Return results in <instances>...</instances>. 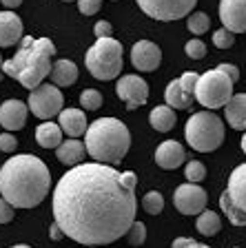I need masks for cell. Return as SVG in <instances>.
<instances>
[{"label": "cell", "instance_id": "obj_18", "mask_svg": "<svg viewBox=\"0 0 246 248\" xmlns=\"http://www.w3.org/2000/svg\"><path fill=\"white\" fill-rule=\"evenodd\" d=\"M226 122L235 131H246V93H235L226 102Z\"/></svg>", "mask_w": 246, "mask_h": 248}, {"label": "cell", "instance_id": "obj_2", "mask_svg": "<svg viewBox=\"0 0 246 248\" xmlns=\"http://www.w3.org/2000/svg\"><path fill=\"white\" fill-rule=\"evenodd\" d=\"M51 173L36 155H14L0 169V195L16 208L38 206L49 193Z\"/></svg>", "mask_w": 246, "mask_h": 248}, {"label": "cell", "instance_id": "obj_25", "mask_svg": "<svg viewBox=\"0 0 246 248\" xmlns=\"http://www.w3.org/2000/svg\"><path fill=\"white\" fill-rule=\"evenodd\" d=\"M220 206L233 226H246V211H242L235 202H233V197L229 195V191H224L220 195Z\"/></svg>", "mask_w": 246, "mask_h": 248}, {"label": "cell", "instance_id": "obj_1", "mask_svg": "<svg viewBox=\"0 0 246 248\" xmlns=\"http://www.w3.org/2000/svg\"><path fill=\"white\" fill-rule=\"evenodd\" d=\"M133 170H115L104 162L76 164L53 191V222L82 246H104L127 235L135 222Z\"/></svg>", "mask_w": 246, "mask_h": 248}, {"label": "cell", "instance_id": "obj_30", "mask_svg": "<svg viewBox=\"0 0 246 248\" xmlns=\"http://www.w3.org/2000/svg\"><path fill=\"white\" fill-rule=\"evenodd\" d=\"M184 175H186V180L189 182H202L206 177V166L202 164L200 160H191V162H186V166H184Z\"/></svg>", "mask_w": 246, "mask_h": 248}, {"label": "cell", "instance_id": "obj_27", "mask_svg": "<svg viewBox=\"0 0 246 248\" xmlns=\"http://www.w3.org/2000/svg\"><path fill=\"white\" fill-rule=\"evenodd\" d=\"M142 208L149 213V215H160V213L164 211V197H162V193L149 191L147 195L142 197Z\"/></svg>", "mask_w": 246, "mask_h": 248}, {"label": "cell", "instance_id": "obj_47", "mask_svg": "<svg viewBox=\"0 0 246 248\" xmlns=\"http://www.w3.org/2000/svg\"><path fill=\"white\" fill-rule=\"evenodd\" d=\"M67 2H71V0H67Z\"/></svg>", "mask_w": 246, "mask_h": 248}, {"label": "cell", "instance_id": "obj_26", "mask_svg": "<svg viewBox=\"0 0 246 248\" xmlns=\"http://www.w3.org/2000/svg\"><path fill=\"white\" fill-rule=\"evenodd\" d=\"M195 226H197V232H202V235H206V237H213V235L220 232L222 219H220V215L213 213V211H202L200 215H197Z\"/></svg>", "mask_w": 246, "mask_h": 248}, {"label": "cell", "instance_id": "obj_20", "mask_svg": "<svg viewBox=\"0 0 246 248\" xmlns=\"http://www.w3.org/2000/svg\"><path fill=\"white\" fill-rule=\"evenodd\" d=\"M226 191H229V195L233 197V202H235L237 206H240L242 211H246V162L240 164L231 173Z\"/></svg>", "mask_w": 246, "mask_h": 248}, {"label": "cell", "instance_id": "obj_5", "mask_svg": "<svg viewBox=\"0 0 246 248\" xmlns=\"http://www.w3.org/2000/svg\"><path fill=\"white\" fill-rule=\"evenodd\" d=\"M184 138L191 149L200 151V153H211V151L220 149V144L224 142V122L220 115L211 113V111L193 113L186 120Z\"/></svg>", "mask_w": 246, "mask_h": 248}, {"label": "cell", "instance_id": "obj_11", "mask_svg": "<svg viewBox=\"0 0 246 248\" xmlns=\"http://www.w3.org/2000/svg\"><path fill=\"white\" fill-rule=\"evenodd\" d=\"M115 93H118L120 100L127 102L129 111H133V108L147 104V100H149V84L144 82L140 76L129 73V76H122L118 80V84H115Z\"/></svg>", "mask_w": 246, "mask_h": 248}, {"label": "cell", "instance_id": "obj_35", "mask_svg": "<svg viewBox=\"0 0 246 248\" xmlns=\"http://www.w3.org/2000/svg\"><path fill=\"white\" fill-rule=\"evenodd\" d=\"M102 7V0H78V9L82 16H96Z\"/></svg>", "mask_w": 246, "mask_h": 248}, {"label": "cell", "instance_id": "obj_17", "mask_svg": "<svg viewBox=\"0 0 246 248\" xmlns=\"http://www.w3.org/2000/svg\"><path fill=\"white\" fill-rule=\"evenodd\" d=\"M58 124H60L62 131L69 138H78V135L87 133V129H89L82 108H62L60 113H58Z\"/></svg>", "mask_w": 246, "mask_h": 248}, {"label": "cell", "instance_id": "obj_23", "mask_svg": "<svg viewBox=\"0 0 246 248\" xmlns=\"http://www.w3.org/2000/svg\"><path fill=\"white\" fill-rule=\"evenodd\" d=\"M149 122H151V126H153L155 131H160V133H166V131H171L175 126V122H178V115H175L173 107H169V104H162V107H155L153 111L149 113Z\"/></svg>", "mask_w": 246, "mask_h": 248}, {"label": "cell", "instance_id": "obj_16", "mask_svg": "<svg viewBox=\"0 0 246 248\" xmlns=\"http://www.w3.org/2000/svg\"><path fill=\"white\" fill-rule=\"evenodd\" d=\"M22 40V20L14 11H0V46H14Z\"/></svg>", "mask_w": 246, "mask_h": 248}, {"label": "cell", "instance_id": "obj_37", "mask_svg": "<svg viewBox=\"0 0 246 248\" xmlns=\"http://www.w3.org/2000/svg\"><path fill=\"white\" fill-rule=\"evenodd\" d=\"M14 204L5 200V197H0V224H9L14 219Z\"/></svg>", "mask_w": 246, "mask_h": 248}, {"label": "cell", "instance_id": "obj_4", "mask_svg": "<svg viewBox=\"0 0 246 248\" xmlns=\"http://www.w3.org/2000/svg\"><path fill=\"white\" fill-rule=\"evenodd\" d=\"M84 146H87V153L96 162L113 164V162H120L129 153L131 133L120 120L100 118L93 124H89L87 133H84Z\"/></svg>", "mask_w": 246, "mask_h": 248}, {"label": "cell", "instance_id": "obj_12", "mask_svg": "<svg viewBox=\"0 0 246 248\" xmlns=\"http://www.w3.org/2000/svg\"><path fill=\"white\" fill-rule=\"evenodd\" d=\"M162 62V51L160 46L151 40H140L131 49V64L138 71H155Z\"/></svg>", "mask_w": 246, "mask_h": 248}, {"label": "cell", "instance_id": "obj_9", "mask_svg": "<svg viewBox=\"0 0 246 248\" xmlns=\"http://www.w3.org/2000/svg\"><path fill=\"white\" fill-rule=\"evenodd\" d=\"M138 5L144 14L155 20L171 22L189 16L191 9L197 5V0H138Z\"/></svg>", "mask_w": 246, "mask_h": 248}, {"label": "cell", "instance_id": "obj_8", "mask_svg": "<svg viewBox=\"0 0 246 248\" xmlns=\"http://www.w3.org/2000/svg\"><path fill=\"white\" fill-rule=\"evenodd\" d=\"M29 108L31 113L40 120H51L53 115H58L65 107V98H62V91L58 84H49L42 82L36 89L29 91Z\"/></svg>", "mask_w": 246, "mask_h": 248}, {"label": "cell", "instance_id": "obj_44", "mask_svg": "<svg viewBox=\"0 0 246 248\" xmlns=\"http://www.w3.org/2000/svg\"><path fill=\"white\" fill-rule=\"evenodd\" d=\"M11 248H31V246H27V244H16V246H11Z\"/></svg>", "mask_w": 246, "mask_h": 248}, {"label": "cell", "instance_id": "obj_34", "mask_svg": "<svg viewBox=\"0 0 246 248\" xmlns=\"http://www.w3.org/2000/svg\"><path fill=\"white\" fill-rule=\"evenodd\" d=\"M197 80H200V73L186 71V73H182V78H180V84L184 87V91H186V93L195 95V87H197Z\"/></svg>", "mask_w": 246, "mask_h": 248}, {"label": "cell", "instance_id": "obj_21", "mask_svg": "<svg viewBox=\"0 0 246 248\" xmlns=\"http://www.w3.org/2000/svg\"><path fill=\"white\" fill-rule=\"evenodd\" d=\"M62 126L60 124H53L51 120H45L36 129V142L42 149H58L62 144Z\"/></svg>", "mask_w": 246, "mask_h": 248}, {"label": "cell", "instance_id": "obj_6", "mask_svg": "<svg viewBox=\"0 0 246 248\" xmlns=\"http://www.w3.org/2000/svg\"><path fill=\"white\" fill-rule=\"evenodd\" d=\"M89 73L96 80H113L122 73V45L115 38H98L84 56Z\"/></svg>", "mask_w": 246, "mask_h": 248}, {"label": "cell", "instance_id": "obj_7", "mask_svg": "<svg viewBox=\"0 0 246 248\" xmlns=\"http://www.w3.org/2000/svg\"><path fill=\"white\" fill-rule=\"evenodd\" d=\"M233 80L222 69H211L202 73L195 87V100L204 108H220L233 98Z\"/></svg>", "mask_w": 246, "mask_h": 248}, {"label": "cell", "instance_id": "obj_3", "mask_svg": "<svg viewBox=\"0 0 246 248\" xmlns=\"http://www.w3.org/2000/svg\"><path fill=\"white\" fill-rule=\"evenodd\" d=\"M56 45L49 38H22V46L14 58L2 62V73L16 78L25 89H36L51 73Z\"/></svg>", "mask_w": 246, "mask_h": 248}, {"label": "cell", "instance_id": "obj_13", "mask_svg": "<svg viewBox=\"0 0 246 248\" xmlns=\"http://www.w3.org/2000/svg\"><path fill=\"white\" fill-rule=\"evenodd\" d=\"M220 20L233 33L246 31V0H220Z\"/></svg>", "mask_w": 246, "mask_h": 248}, {"label": "cell", "instance_id": "obj_45", "mask_svg": "<svg viewBox=\"0 0 246 248\" xmlns=\"http://www.w3.org/2000/svg\"><path fill=\"white\" fill-rule=\"evenodd\" d=\"M0 69H2V58H0Z\"/></svg>", "mask_w": 246, "mask_h": 248}, {"label": "cell", "instance_id": "obj_38", "mask_svg": "<svg viewBox=\"0 0 246 248\" xmlns=\"http://www.w3.org/2000/svg\"><path fill=\"white\" fill-rule=\"evenodd\" d=\"M93 33H96V38H109V36H113V27H111V22H107V20H98V22H96V27H93Z\"/></svg>", "mask_w": 246, "mask_h": 248}, {"label": "cell", "instance_id": "obj_19", "mask_svg": "<svg viewBox=\"0 0 246 248\" xmlns=\"http://www.w3.org/2000/svg\"><path fill=\"white\" fill-rule=\"evenodd\" d=\"M84 153H87V146H84V142H78L76 138L65 140V142H62V144L56 149L58 162H62V164H67V166H76L78 162H82Z\"/></svg>", "mask_w": 246, "mask_h": 248}, {"label": "cell", "instance_id": "obj_42", "mask_svg": "<svg viewBox=\"0 0 246 248\" xmlns=\"http://www.w3.org/2000/svg\"><path fill=\"white\" fill-rule=\"evenodd\" d=\"M2 5L7 7V9H16V7H20L22 5V0H0Z\"/></svg>", "mask_w": 246, "mask_h": 248}, {"label": "cell", "instance_id": "obj_29", "mask_svg": "<svg viewBox=\"0 0 246 248\" xmlns=\"http://www.w3.org/2000/svg\"><path fill=\"white\" fill-rule=\"evenodd\" d=\"M80 104L87 111H96V108L102 107V93L96 91V89H84L80 93Z\"/></svg>", "mask_w": 246, "mask_h": 248}, {"label": "cell", "instance_id": "obj_15", "mask_svg": "<svg viewBox=\"0 0 246 248\" xmlns=\"http://www.w3.org/2000/svg\"><path fill=\"white\" fill-rule=\"evenodd\" d=\"M186 162V151L184 146L175 142V140H166L158 146L155 151V164L164 170H173L178 166H182Z\"/></svg>", "mask_w": 246, "mask_h": 248}, {"label": "cell", "instance_id": "obj_33", "mask_svg": "<svg viewBox=\"0 0 246 248\" xmlns=\"http://www.w3.org/2000/svg\"><path fill=\"white\" fill-rule=\"evenodd\" d=\"M184 51L189 58H193V60H202V58L206 56V45L202 40H197V38H193V40L186 42Z\"/></svg>", "mask_w": 246, "mask_h": 248}, {"label": "cell", "instance_id": "obj_14", "mask_svg": "<svg viewBox=\"0 0 246 248\" xmlns=\"http://www.w3.org/2000/svg\"><path fill=\"white\" fill-rule=\"evenodd\" d=\"M27 113H29V104L20 102V100H5L0 104V126L7 131L25 129Z\"/></svg>", "mask_w": 246, "mask_h": 248}, {"label": "cell", "instance_id": "obj_46", "mask_svg": "<svg viewBox=\"0 0 246 248\" xmlns=\"http://www.w3.org/2000/svg\"><path fill=\"white\" fill-rule=\"evenodd\" d=\"M84 248H96V246H84Z\"/></svg>", "mask_w": 246, "mask_h": 248}, {"label": "cell", "instance_id": "obj_41", "mask_svg": "<svg viewBox=\"0 0 246 248\" xmlns=\"http://www.w3.org/2000/svg\"><path fill=\"white\" fill-rule=\"evenodd\" d=\"M49 232H51V239H53V242H60V239L65 237V231L60 228V224H58V222L51 224V231H49Z\"/></svg>", "mask_w": 246, "mask_h": 248}, {"label": "cell", "instance_id": "obj_43", "mask_svg": "<svg viewBox=\"0 0 246 248\" xmlns=\"http://www.w3.org/2000/svg\"><path fill=\"white\" fill-rule=\"evenodd\" d=\"M240 144H242V151H244V153H246V133H244V138H242V142H240Z\"/></svg>", "mask_w": 246, "mask_h": 248}, {"label": "cell", "instance_id": "obj_40", "mask_svg": "<svg viewBox=\"0 0 246 248\" xmlns=\"http://www.w3.org/2000/svg\"><path fill=\"white\" fill-rule=\"evenodd\" d=\"M217 69H222V71H224V73H229V76H231V80H233V82H237V80H240V69H237L235 64H226V62H224V64H220V67H217Z\"/></svg>", "mask_w": 246, "mask_h": 248}, {"label": "cell", "instance_id": "obj_36", "mask_svg": "<svg viewBox=\"0 0 246 248\" xmlns=\"http://www.w3.org/2000/svg\"><path fill=\"white\" fill-rule=\"evenodd\" d=\"M16 146H18V140L11 135V131L0 133V151H2V153H14Z\"/></svg>", "mask_w": 246, "mask_h": 248}, {"label": "cell", "instance_id": "obj_31", "mask_svg": "<svg viewBox=\"0 0 246 248\" xmlns=\"http://www.w3.org/2000/svg\"><path fill=\"white\" fill-rule=\"evenodd\" d=\"M127 239H129L131 246H142L144 239H147V226L135 219V222L131 224V228H129V232H127Z\"/></svg>", "mask_w": 246, "mask_h": 248}, {"label": "cell", "instance_id": "obj_39", "mask_svg": "<svg viewBox=\"0 0 246 248\" xmlns=\"http://www.w3.org/2000/svg\"><path fill=\"white\" fill-rule=\"evenodd\" d=\"M171 248H211V246L197 244L195 239H189V237H178V239H173V246Z\"/></svg>", "mask_w": 246, "mask_h": 248}, {"label": "cell", "instance_id": "obj_32", "mask_svg": "<svg viewBox=\"0 0 246 248\" xmlns=\"http://www.w3.org/2000/svg\"><path fill=\"white\" fill-rule=\"evenodd\" d=\"M233 42H235V33L231 29H226V27H222L213 33V45L217 49H229V46H233Z\"/></svg>", "mask_w": 246, "mask_h": 248}, {"label": "cell", "instance_id": "obj_24", "mask_svg": "<svg viewBox=\"0 0 246 248\" xmlns=\"http://www.w3.org/2000/svg\"><path fill=\"white\" fill-rule=\"evenodd\" d=\"M164 98H166V104H169V107H173V108H189L195 95L186 93V91H184V87L180 84V80H173V82L166 84Z\"/></svg>", "mask_w": 246, "mask_h": 248}, {"label": "cell", "instance_id": "obj_28", "mask_svg": "<svg viewBox=\"0 0 246 248\" xmlns=\"http://www.w3.org/2000/svg\"><path fill=\"white\" fill-rule=\"evenodd\" d=\"M186 27H189L191 33H195V36H202V33H206L211 27V18L206 14H202V11H195V14H191V18L186 20Z\"/></svg>", "mask_w": 246, "mask_h": 248}, {"label": "cell", "instance_id": "obj_10", "mask_svg": "<svg viewBox=\"0 0 246 248\" xmlns=\"http://www.w3.org/2000/svg\"><path fill=\"white\" fill-rule=\"evenodd\" d=\"M173 204L182 215H200L206 211V191L195 182H186L175 188Z\"/></svg>", "mask_w": 246, "mask_h": 248}, {"label": "cell", "instance_id": "obj_22", "mask_svg": "<svg viewBox=\"0 0 246 248\" xmlns=\"http://www.w3.org/2000/svg\"><path fill=\"white\" fill-rule=\"evenodd\" d=\"M49 76H51L53 84H58V87H71V84L78 80L76 62H71V60H56Z\"/></svg>", "mask_w": 246, "mask_h": 248}]
</instances>
